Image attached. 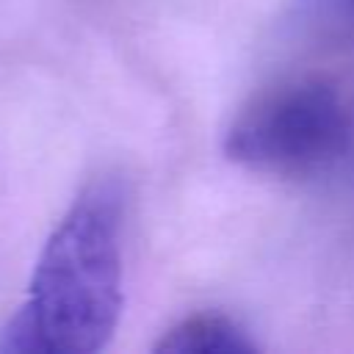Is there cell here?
Wrapping results in <instances>:
<instances>
[{"instance_id":"obj_1","label":"cell","mask_w":354,"mask_h":354,"mask_svg":"<svg viewBox=\"0 0 354 354\" xmlns=\"http://www.w3.org/2000/svg\"><path fill=\"white\" fill-rule=\"evenodd\" d=\"M124 188L116 177L80 191L47 238L3 348L41 354L100 351L122 315Z\"/></svg>"},{"instance_id":"obj_2","label":"cell","mask_w":354,"mask_h":354,"mask_svg":"<svg viewBox=\"0 0 354 354\" xmlns=\"http://www.w3.org/2000/svg\"><path fill=\"white\" fill-rule=\"evenodd\" d=\"M224 149L260 174L321 177L354 152V97L315 75L279 83L238 113Z\"/></svg>"},{"instance_id":"obj_3","label":"cell","mask_w":354,"mask_h":354,"mask_svg":"<svg viewBox=\"0 0 354 354\" xmlns=\"http://www.w3.org/2000/svg\"><path fill=\"white\" fill-rule=\"evenodd\" d=\"M160 354H252L257 343L241 324L221 313H196L174 324L158 340Z\"/></svg>"},{"instance_id":"obj_4","label":"cell","mask_w":354,"mask_h":354,"mask_svg":"<svg viewBox=\"0 0 354 354\" xmlns=\"http://www.w3.org/2000/svg\"><path fill=\"white\" fill-rule=\"evenodd\" d=\"M324 6L346 33H354V0H324Z\"/></svg>"}]
</instances>
